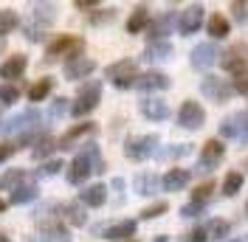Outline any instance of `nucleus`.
I'll list each match as a JSON object with an SVG mask.
<instances>
[{
  "label": "nucleus",
  "mask_w": 248,
  "mask_h": 242,
  "mask_svg": "<svg viewBox=\"0 0 248 242\" xmlns=\"http://www.w3.org/2000/svg\"><path fill=\"white\" fill-rule=\"evenodd\" d=\"M246 217H248V203H246Z\"/></svg>",
  "instance_id": "53"
},
{
  "label": "nucleus",
  "mask_w": 248,
  "mask_h": 242,
  "mask_svg": "<svg viewBox=\"0 0 248 242\" xmlns=\"http://www.w3.org/2000/svg\"><path fill=\"white\" fill-rule=\"evenodd\" d=\"M155 242H170V237H164V234H161V237H155Z\"/></svg>",
  "instance_id": "50"
},
{
  "label": "nucleus",
  "mask_w": 248,
  "mask_h": 242,
  "mask_svg": "<svg viewBox=\"0 0 248 242\" xmlns=\"http://www.w3.org/2000/svg\"><path fill=\"white\" fill-rule=\"evenodd\" d=\"M26 37H29L31 43H40V40H43V31L37 29V26H29V29H26Z\"/></svg>",
  "instance_id": "48"
},
{
  "label": "nucleus",
  "mask_w": 248,
  "mask_h": 242,
  "mask_svg": "<svg viewBox=\"0 0 248 242\" xmlns=\"http://www.w3.org/2000/svg\"><path fill=\"white\" fill-rule=\"evenodd\" d=\"M37 124H40V113H37V110H23L20 116H15V119L3 127V133L23 138V136H29V130L31 127H37Z\"/></svg>",
  "instance_id": "8"
},
{
  "label": "nucleus",
  "mask_w": 248,
  "mask_h": 242,
  "mask_svg": "<svg viewBox=\"0 0 248 242\" xmlns=\"http://www.w3.org/2000/svg\"><path fill=\"white\" fill-rule=\"evenodd\" d=\"M220 65H223L226 71H232V74L246 71V68H248V45H246V43H234L229 51H223V54H220Z\"/></svg>",
  "instance_id": "6"
},
{
  "label": "nucleus",
  "mask_w": 248,
  "mask_h": 242,
  "mask_svg": "<svg viewBox=\"0 0 248 242\" xmlns=\"http://www.w3.org/2000/svg\"><path fill=\"white\" fill-rule=\"evenodd\" d=\"M170 212V203L167 200H158V203H153V206H147L144 212H141V220H155V217H161V214Z\"/></svg>",
  "instance_id": "36"
},
{
  "label": "nucleus",
  "mask_w": 248,
  "mask_h": 242,
  "mask_svg": "<svg viewBox=\"0 0 248 242\" xmlns=\"http://www.w3.org/2000/svg\"><path fill=\"white\" fill-rule=\"evenodd\" d=\"M192 178V172L189 169H170L164 178H161V186H164V192H181L186 183Z\"/></svg>",
  "instance_id": "19"
},
{
  "label": "nucleus",
  "mask_w": 248,
  "mask_h": 242,
  "mask_svg": "<svg viewBox=\"0 0 248 242\" xmlns=\"http://www.w3.org/2000/svg\"><path fill=\"white\" fill-rule=\"evenodd\" d=\"M99 99H102V85H99V82H85V85L79 88L77 102L71 105V113H74L77 119H82V116H88L93 107L99 105Z\"/></svg>",
  "instance_id": "3"
},
{
  "label": "nucleus",
  "mask_w": 248,
  "mask_h": 242,
  "mask_svg": "<svg viewBox=\"0 0 248 242\" xmlns=\"http://www.w3.org/2000/svg\"><path fill=\"white\" fill-rule=\"evenodd\" d=\"M203 121H206V113H203V107L198 102H192V99H186L181 110H178V127H184V130H201Z\"/></svg>",
  "instance_id": "7"
},
{
  "label": "nucleus",
  "mask_w": 248,
  "mask_h": 242,
  "mask_svg": "<svg viewBox=\"0 0 248 242\" xmlns=\"http://www.w3.org/2000/svg\"><path fill=\"white\" fill-rule=\"evenodd\" d=\"M37 197V186L34 183H23V186H17L15 192H12V197H9V203H15V206H20V203H31Z\"/></svg>",
  "instance_id": "30"
},
{
  "label": "nucleus",
  "mask_w": 248,
  "mask_h": 242,
  "mask_svg": "<svg viewBox=\"0 0 248 242\" xmlns=\"http://www.w3.org/2000/svg\"><path fill=\"white\" fill-rule=\"evenodd\" d=\"M220 161H223V144H220L217 138H212V141H206V144H203L198 172H201V175H209V172H212Z\"/></svg>",
  "instance_id": "9"
},
{
  "label": "nucleus",
  "mask_w": 248,
  "mask_h": 242,
  "mask_svg": "<svg viewBox=\"0 0 248 242\" xmlns=\"http://www.w3.org/2000/svg\"><path fill=\"white\" fill-rule=\"evenodd\" d=\"M172 23H175V12H167L164 17L153 20V23L147 26V31H150V43H155V40H167V34L172 31Z\"/></svg>",
  "instance_id": "20"
},
{
  "label": "nucleus",
  "mask_w": 248,
  "mask_h": 242,
  "mask_svg": "<svg viewBox=\"0 0 248 242\" xmlns=\"http://www.w3.org/2000/svg\"><path fill=\"white\" fill-rule=\"evenodd\" d=\"M65 113H68V99H65V96L54 99V105H51V116L60 119V116H65Z\"/></svg>",
  "instance_id": "44"
},
{
  "label": "nucleus",
  "mask_w": 248,
  "mask_h": 242,
  "mask_svg": "<svg viewBox=\"0 0 248 242\" xmlns=\"http://www.w3.org/2000/svg\"><path fill=\"white\" fill-rule=\"evenodd\" d=\"M17 96H20V88H15V85H6V88H0V102H3V105H15Z\"/></svg>",
  "instance_id": "40"
},
{
  "label": "nucleus",
  "mask_w": 248,
  "mask_h": 242,
  "mask_svg": "<svg viewBox=\"0 0 248 242\" xmlns=\"http://www.w3.org/2000/svg\"><path fill=\"white\" fill-rule=\"evenodd\" d=\"M91 172H93L91 155H88V152H79L77 158H74V164H71V169H68V183L79 186V183L88 181V175H91Z\"/></svg>",
  "instance_id": "12"
},
{
  "label": "nucleus",
  "mask_w": 248,
  "mask_h": 242,
  "mask_svg": "<svg viewBox=\"0 0 248 242\" xmlns=\"http://www.w3.org/2000/svg\"><path fill=\"white\" fill-rule=\"evenodd\" d=\"M127 242H139V240H127Z\"/></svg>",
  "instance_id": "54"
},
{
  "label": "nucleus",
  "mask_w": 248,
  "mask_h": 242,
  "mask_svg": "<svg viewBox=\"0 0 248 242\" xmlns=\"http://www.w3.org/2000/svg\"><path fill=\"white\" fill-rule=\"evenodd\" d=\"M60 169H62V161H46L43 169H40V175H57Z\"/></svg>",
  "instance_id": "46"
},
{
  "label": "nucleus",
  "mask_w": 248,
  "mask_h": 242,
  "mask_svg": "<svg viewBox=\"0 0 248 242\" xmlns=\"http://www.w3.org/2000/svg\"><path fill=\"white\" fill-rule=\"evenodd\" d=\"M212 192H215V183L206 181V183H201V186L195 189V197H192V200H195V203H206V200L212 197Z\"/></svg>",
  "instance_id": "39"
},
{
  "label": "nucleus",
  "mask_w": 248,
  "mask_h": 242,
  "mask_svg": "<svg viewBox=\"0 0 248 242\" xmlns=\"http://www.w3.org/2000/svg\"><path fill=\"white\" fill-rule=\"evenodd\" d=\"M93 130H96V124H91V121L77 124V127H71V130H68V133L57 141V144H60V150H71V147H77V141H82L85 136H91Z\"/></svg>",
  "instance_id": "17"
},
{
  "label": "nucleus",
  "mask_w": 248,
  "mask_h": 242,
  "mask_svg": "<svg viewBox=\"0 0 248 242\" xmlns=\"http://www.w3.org/2000/svg\"><path fill=\"white\" fill-rule=\"evenodd\" d=\"M215 62H220V51H217L215 43H201V45L192 48V68L206 71V68H212Z\"/></svg>",
  "instance_id": "10"
},
{
  "label": "nucleus",
  "mask_w": 248,
  "mask_h": 242,
  "mask_svg": "<svg viewBox=\"0 0 248 242\" xmlns=\"http://www.w3.org/2000/svg\"><path fill=\"white\" fill-rule=\"evenodd\" d=\"M158 136H141V138H127V144H124V155L130 158V161H147L150 155L158 152Z\"/></svg>",
  "instance_id": "4"
},
{
  "label": "nucleus",
  "mask_w": 248,
  "mask_h": 242,
  "mask_svg": "<svg viewBox=\"0 0 248 242\" xmlns=\"http://www.w3.org/2000/svg\"><path fill=\"white\" fill-rule=\"evenodd\" d=\"M203 26V6H186L184 12H181V17H178V31L181 34H195V31Z\"/></svg>",
  "instance_id": "11"
},
{
  "label": "nucleus",
  "mask_w": 248,
  "mask_h": 242,
  "mask_svg": "<svg viewBox=\"0 0 248 242\" xmlns=\"http://www.w3.org/2000/svg\"><path fill=\"white\" fill-rule=\"evenodd\" d=\"M141 113H144V119H150V121H164V119H170V105L161 102V99H144L141 102Z\"/></svg>",
  "instance_id": "18"
},
{
  "label": "nucleus",
  "mask_w": 248,
  "mask_h": 242,
  "mask_svg": "<svg viewBox=\"0 0 248 242\" xmlns=\"http://www.w3.org/2000/svg\"><path fill=\"white\" fill-rule=\"evenodd\" d=\"M110 20H116V9H96L91 15L93 26H102V23H110Z\"/></svg>",
  "instance_id": "37"
},
{
  "label": "nucleus",
  "mask_w": 248,
  "mask_h": 242,
  "mask_svg": "<svg viewBox=\"0 0 248 242\" xmlns=\"http://www.w3.org/2000/svg\"><path fill=\"white\" fill-rule=\"evenodd\" d=\"M26 68H29V57L15 54V57H9L0 65V79H20V76L26 74Z\"/></svg>",
  "instance_id": "16"
},
{
  "label": "nucleus",
  "mask_w": 248,
  "mask_h": 242,
  "mask_svg": "<svg viewBox=\"0 0 248 242\" xmlns=\"http://www.w3.org/2000/svg\"><path fill=\"white\" fill-rule=\"evenodd\" d=\"M206 31H209L212 40H223V37H229L232 23H229V17H223V15H212L206 20Z\"/></svg>",
  "instance_id": "24"
},
{
  "label": "nucleus",
  "mask_w": 248,
  "mask_h": 242,
  "mask_svg": "<svg viewBox=\"0 0 248 242\" xmlns=\"http://www.w3.org/2000/svg\"><path fill=\"white\" fill-rule=\"evenodd\" d=\"M51 88H54L51 79H40V82H34V85L29 88V102H43L48 93H51Z\"/></svg>",
  "instance_id": "33"
},
{
  "label": "nucleus",
  "mask_w": 248,
  "mask_h": 242,
  "mask_svg": "<svg viewBox=\"0 0 248 242\" xmlns=\"http://www.w3.org/2000/svg\"><path fill=\"white\" fill-rule=\"evenodd\" d=\"M65 220H68V223H71V226H85V223H88V214H85V206H82V203H68V206H65Z\"/></svg>",
  "instance_id": "29"
},
{
  "label": "nucleus",
  "mask_w": 248,
  "mask_h": 242,
  "mask_svg": "<svg viewBox=\"0 0 248 242\" xmlns=\"http://www.w3.org/2000/svg\"><path fill=\"white\" fill-rule=\"evenodd\" d=\"M96 71V62L91 57H77V60L65 62V79H71V82H77V79H85V76H91Z\"/></svg>",
  "instance_id": "14"
},
{
  "label": "nucleus",
  "mask_w": 248,
  "mask_h": 242,
  "mask_svg": "<svg viewBox=\"0 0 248 242\" xmlns=\"http://www.w3.org/2000/svg\"><path fill=\"white\" fill-rule=\"evenodd\" d=\"M96 6V0H77V9H91Z\"/></svg>",
  "instance_id": "49"
},
{
  "label": "nucleus",
  "mask_w": 248,
  "mask_h": 242,
  "mask_svg": "<svg viewBox=\"0 0 248 242\" xmlns=\"http://www.w3.org/2000/svg\"><path fill=\"white\" fill-rule=\"evenodd\" d=\"M133 234H136V220H122V223H116L105 231V237L113 242H127Z\"/></svg>",
  "instance_id": "23"
},
{
  "label": "nucleus",
  "mask_w": 248,
  "mask_h": 242,
  "mask_svg": "<svg viewBox=\"0 0 248 242\" xmlns=\"http://www.w3.org/2000/svg\"><path fill=\"white\" fill-rule=\"evenodd\" d=\"M201 93L206 96V99H212V102H226L229 96L234 93V88L226 82V79H220V76H215V74H206L201 79Z\"/></svg>",
  "instance_id": "5"
},
{
  "label": "nucleus",
  "mask_w": 248,
  "mask_h": 242,
  "mask_svg": "<svg viewBox=\"0 0 248 242\" xmlns=\"http://www.w3.org/2000/svg\"><path fill=\"white\" fill-rule=\"evenodd\" d=\"M133 186H136V192L139 195H155L158 192V186H161V181H158V175H139L136 181H133Z\"/></svg>",
  "instance_id": "28"
},
{
  "label": "nucleus",
  "mask_w": 248,
  "mask_h": 242,
  "mask_svg": "<svg viewBox=\"0 0 248 242\" xmlns=\"http://www.w3.org/2000/svg\"><path fill=\"white\" fill-rule=\"evenodd\" d=\"M82 51H85V40L71 37V34H62L54 43H48L46 57H48V62L60 60V57H68V62H71V60H77V57H82Z\"/></svg>",
  "instance_id": "1"
},
{
  "label": "nucleus",
  "mask_w": 248,
  "mask_h": 242,
  "mask_svg": "<svg viewBox=\"0 0 248 242\" xmlns=\"http://www.w3.org/2000/svg\"><path fill=\"white\" fill-rule=\"evenodd\" d=\"M54 150H60V144H57V141H54L51 136H43L40 141H37V144H34V150H31V158H34V161H46V158H48V155H51Z\"/></svg>",
  "instance_id": "27"
},
{
  "label": "nucleus",
  "mask_w": 248,
  "mask_h": 242,
  "mask_svg": "<svg viewBox=\"0 0 248 242\" xmlns=\"http://www.w3.org/2000/svg\"><path fill=\"white\" fill-rule=\"evenodd\" d=\"M54 17H57V9H54L51 3H40V6H34V20H37V23L48 26V23H54Z\"/></svg>",
  "instance_id": "35"
},
{
  "label": "nucleus",
  "mask_w": 248,
  "mask_h": 242,
  "mask_svg": "<svg viewBox=\"0 0 248 242\" xmlns=\"http://www.w3.org/2000/svg\"><path fill=\"white\" fill-rule=\"evenodd\" d=\"M147 26H150V9H147V6H136V12L127 20V34H139V31H144Z\"/></svg>",
  "instance_id": "25"
},
{
  "label": "nucleus",
  "mask_w": 248,
  "mask_h": 242,
  "mask_svg": "<svg viewBox=\"0 0 248 242\" xmlns=\"http://www.w3.org/2000/svg\"><path fill=\"white\" fill-rule=\"evenodd\" d=\"M23 178H26V172H23V169H9V172H3V175H0V192H6V189H12V192H15Z\"/></svg>",
  "instance_id": "32"
},
{
  "label": "nucleus",
  "mask_w": 248,
  "mask_h": 242,
  "mask_svg": "<svg viewBox=\"0 0 248 242\" xmlns=\"http://www.w3.org/2000/svg\"><path fill=\"white\" fill-rule=\"evenodd\" d=\"M108 79L116 85V88L127 91V88H133V85H136V79H139V65H136L133 60L113 62V65H108Z\"/></svg>",
  "instance_id": "2"
},
{
  "label": "nucleus",
  "mask_w": 248,
  "mask_h": 242,
  "mask_svg": "<svg viewBox=\"0 0 248 242\" xmlns=\"http://www.w3.org/2000/svg\"><path fill=\"white\" fill-rule=\"evenodd\" d=\"M172 82H170V76L167 74H161V71H147V74H141L139 79H136V88L144 93H150V91H167Z\"/></svg>",
  "instance_id": "13"
},
{
  "label": "nucleus",
  "mask_w": 248,
  "mask_h": 242,
  "mask_svg": "<svg viewBox=\"0 0 248 242\" xmlns=\"http://www.w3.org/2000/svg\"><path fill=\"white\" fill-rule=\"evenodd\" d=\"M203 228H206V237H209V240H226V237H229V231H232L229 220H220V217L209 220Z\"/></svg>",
  "instance_id": "26"
},
{
  "label": "nucleus",
  "mask_w": 248,
  "mask_h": 242,
  "mask_svg": "<svg viewBox=\"0 0 248 242\" xmlns=\"http://www.w3.org/2000/svg\"><path fill=\"white\" fill-rule=\"evenodd\" d=\"M105 200H108V189H105L102 183H93V186H88V189L82 192V197H79V203H82V206H91V209L105 206Z\"/></svg>",
  "instance_id": "22"
},
{
  "label": "nucleus",
  "mask_w": 248,
  "mask_h": 242,
  "mask_svg": "<svg viewBox=\"0 0 248 242\" xmlns=\"http://www.w3.org/2000/svg\"><path fill=\"white\" fill-rule=\"evenodd\" d=\"M232 88H234V93H243V96H248V68H246V71H240V74H234Z\"/></svg>",
  "instance_id": "38"
},
{
  "label": "nucleus",
  "mask_w": 248,
  "mask_h": 242,
  "mask_svg": "<svg viewBox=\"0 0 248 242\" xmlns=\"http://www.w3.org/2000/svg\"><path fill=\"white\" fill-rule=\"evenodd\" d=\"M248 113H232V116H226L223 119V124H220V136L223 138H237L243 136L248 130Z\"/></svg>",
  "instance_id": "15"
},
{
  "label": "nucleus",
  "mask_w": 248,
  "mask_h": 242,
  "mask_svg": "<svg viewBox=\"0 0 248 242\" xmlns=\"http://www.w3.org/2000/svg\"><path fill=\"white\" fill-rule=\"evenodd\" d=\"M6 212V203H3V200H0V214Z\"/></svg>",
  "instance_id": "52"
},
{
  "label": "nucleus",
  "mask_w": 248,
  "mask_h": 242,
  "mask_svg": "<svg viewBox=\"0 0 248 242\" xmlns=\"http://www.w3.org/2000/svg\"><path fill=\"white\" fill-rule=\"evenodd\" d=\"M0 242H12V240H9V237H6V234H0Z\"/></svg>",
  "instance_id": "51"
},
{
  "label": "nucleus",
  "mask_w": 248,
  "mask_h": 242,
  "mask_svg": "<svg viewBox=\"0 0 248 242\" xmlns=\"http://www.w3.org/2000/svg\"><path fill=\"white\" fill-rule=\"evenodd\" d=\"M206 240H209V237H206V228H203V226L192 228V231L184 237V242H206Z\"/></svg>",
  "instance_id": "45"
},
{
  "label": "nucleus",
  "mask_w": 248,
  "mask_h": 242,
  "mask_svg": "<svg viewBox=\"0 0 248 242\" xmlns=\"http://www.w3.org/2000/svg\"><path fill=\"white\" fill-rule=\"evenodd\" d=\"M206 212V203H186V206H181V217H198V214Z\"/></svg>",
  "instance_id": "42"
},
{
  "label": "nucleus",
  "mask_w": 248,
  "mask_h": 242,
  "mask_svg": "<svg viewBox=\"0 0 248 242\" xmlns=\"http://www.w3.org/2000/svg\"><path fill=\"white\" fill-rule=\"evenodd\" d=\"M17 26H20L17 12H12V9H0V37H9Z\"/></svg>",
  "instance_id": "31"
},
{
  "label": "nucleus",
  "mask_w": 248,
  "mask_h": 242,
  "mask_svg": "<svg viewBox=\"0 0 248 242\" xmlns=\"http://www.w3.org/2000/svg\"><path fill=\"white\" fill-rule=\"evenodd\" d=\"M172 57V43L170 40H155L144 48V60L147 62H164Z\"/></svg>",
  "instance_id": "21"
},
{
  "label": "nucleus",
  "mask_w": 248,
  "mask_h": 242,
  "mask_svg": "<svg viewBox=\"0 0 248 242\" xmlns=\"http://www.w3.org/2000/svg\"><path fill=\"white\" fill-rule=\"evenodd\" d=\"M15 152H17V144H9V141H6V144H0V161H6V158H12Z\"/></svg>",
  "instance_id": "47"
},
{
  "label": "nucleus",
  "mask_w": 248,
  "mask_h": 242,
  "mask_svg": "<svg viewBox=\"0 0 248 242\" xmlns=\"http://www.w3.org/2000/svg\"><path fill=\"white\" fill-rule=\"evenodd\" d=\"M232 242H243V240H232Z\"/></svg>",
  "instance_id": "55"
},
{
  "label": "nucleus",
  "mask_w": 248,
  "mask_h": 242,
  "mask_svg": "<svg viewBox=\"0 0 248 242\" xmlns=\"http://www.w3.org/2000/svg\"><path fill=\"white\" fill-rule=\"evenodd\" d=\"M229 9H232V17L237 20V23H246L248 20V3H240V0H237V3L229 6Z\"/></svg>",
  "instance_id": "43"
},
{
  "label": "nucleus",
  "mask_w": 248,
  "mask_h": 242,
  "mask_svg": "<svg viewBox=\"0 0 248 242\" xmlns=\"http://www.w3.org/2000/svg\"><path fill=\"white\" fill-rule=\"evenodd\" d=\"M240 189H243V175H240V172H229V175H226V181H223V195L234 197Z\"/></svg>",
  "instance_id": "34"
},
{
  "label": "nucleus",
  "mask_w": 248,
  "mask_h": 242,
  "mask_svg": "<svg viewBox=\"0 0 248 242\" xmlns=\"http://www.w3.org/2000/svg\"><path fill=\"white\" fill-rule=\"evenodd\" d=\"M189 152H192V144H172V150L161 152V155H164V158H184Z\"/></svg>",
  "instance_id": "41"
}]
</instances>
